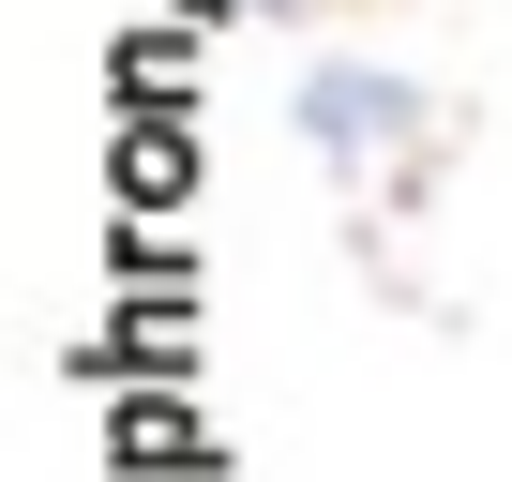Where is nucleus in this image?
Segmentation results:
<instances>
[{
  "label": "nucleus",
  "instance_id": "obj_1",
  "mask_svg": "<svg viewBox=\"0 0 512 482\" xmlns=\"http://www.w3.org/2000/svg\"><path fill=\"white\" fill-rule=\"evenodd\" d=\"M302 136L317 151H407L422 136V91L377 76V61H332V76H302Z\"/></svg>",
  "mask_w": 512,
  "mask_h": 482
}]
</instances>
